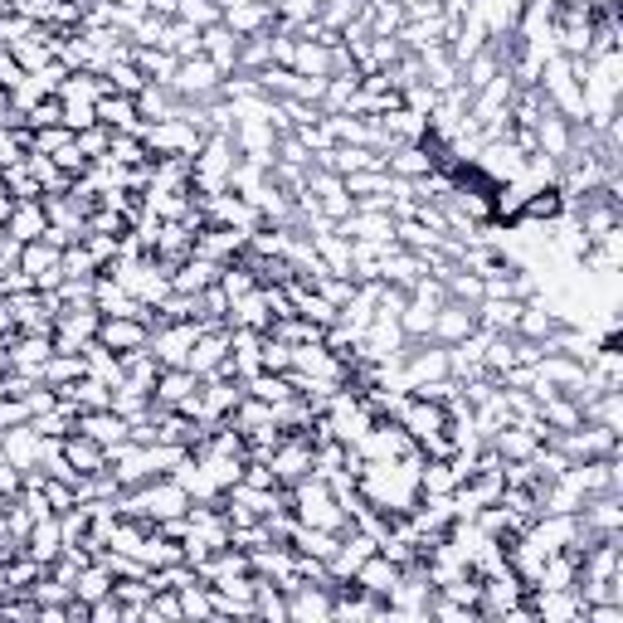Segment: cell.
I'll list each match as a JSON object with an SVG mask.
<instances>
[{
	"label": "cell",
	"mask_w": 623,
	"mask_h": 623,
	"mask_svg": "<svg viewBox=\"0 0 623 623\" xmlns=\"http://www.w3.org/2000/svg\"><path fill=\"white\" fill-rule=\"evenodd\" d=\"M220 69L205 59V54H195V59H181V69L171 78V93L185 98V103H215L220 98Z\"/></svg>",
	"instance_id": "cell-1"
},
{
	"label": "cell",
	"mask_w": 623,
	"mask_h": 623,
	"mask_svg": "<svg viewBox=\"0 0 623 623\" xmlns=\"http://www.w3.org/2000/svg\"><path fill=\"white\" fill-rule=\"evenodd\" d=\"M341 239H366V244H395V215L385 210H351L346 220H336Z\"/></svg>",
	"instance_id": "cell-2"
},
{
	"label": "cell",
	"mask_w": 623,
	"mask_h": 623,
	"mask_svg": "<svg viewBox=\"0 0 623 623\" xmlns=\"http://www.w3.org/2000/svg\"><path fill=\"white\" fill-rule=\"evenodd\" d=\"M93 117L112 127V132H132V137H142L147 132V117L137 112V98H127V93H103L98 103H93Z\"/></svg>",
	"instance_id": "cell-3"
},
{
	"label": "cell",
	"mask_w": 623,
	"mask_h": 623,
	"mask_svg": "<svg viewBox=\"0 0 623 623\" xmlns=\"http://www.w3.org/2000/svg\"><path fill=\"white\" fill-rule=\"evenodd\" d=\"M468 331H477V317L468 302H458V297H448L439 312H434V331H429V341H439V346H453V341H463Z\"/></svg>",
	"instance_id": "cell-4"
},
{
	"label": "cell",
	"mask_w": 623,
	"mask_h": 623,
	"mask_svg": "<svg viewBox=\"0 0 623 623\" xmlns=\"http://www.w3.org/2000/svg\"><path fill=\"white\" fill-rule=\"evenodd\" d=\"M78 434H88V439L103 443V448H117V443H127L132 424H127L117 409H83V414H78Z\"/></svg>",
	"instance_id": "cell-5"
},
{
	"label": "cell",
	"mask_w": 623,
	"mask_h": 623,
	"mask_svg": "<svg viewBox=\"0 0 623 623\" xmlns=\"http://www.w3.org/2000/svg\"><path fill=\"white\" fill-rule=\"evenodd\" d=\"M98 341L108 346V351H137V346H147L151 341V327L147 322H137V317H103V327H98Z\"/></svg>",
	"instance_id": "cell-6"
},
{
	"label": "cell",
	"mask_w": 623,
	"mask_h": 623,
	"mask_svg": "<svg viewBox=\"0 0 623 623\" xmlns=\"http://www.w3.org/2000/svg\"><path fill=\"white\" fill-rule=\"evenodd\" d=\"M44 229H49L44 200H15V210H10V220H5V234H10L15 244H35V239H44Z\"/></svg>",
	"instance_id": "cell-7"
},
{
	"label": "cell",
	"mask_w": 623,
	"mask_h": 623,
	"mask_svg": "<svg viewBox=\"0 0 623 623\" xmlns=\"http://www.w3.org/2000/svg\"><path fill=\"white\" fill-rule=\"evenodd\" d=\"M200 54L220 69V74H234V64H239V35L229 30V25H210V30H200Z\"/></svg>",
	"instance_id": "cell-8"
},
{
	"label": "cell",
	"mask_w": 623,
	"mask_h": 623,
	"mask_svg": "<svg viewBox=\"0 0 623 623\" xmlns=\"http://www.w3.org/2000/svg\"><path fill=\"white\" fill-rule=\"evenodd\" d=\"M0 453L20 468V473H30L39 468V434L35 424H15V429H0Z\"/></svg>",
	"instance_id": "cell-9"
},
{
	"label": "cell",
	"mask_w": 623,
	"mask_h": 623,
	"mask_svg": "<svg viewBox=\"0 0 623 623\" xmlns=\"http://www.w3.org/2000/svg\"><path fill=\"white\" fill-rule=\"evenodd\" d=\"M220 268L224 263H210V258H200V254H190L171 273V293H205V288H215L220 283Z\"/></svg>",
	"instance_id": "cell-10"
},
{
	"label": "cell",
	"mask_w": 623,
	"mask_h": 623,
	"mask_svg": "<svg viewBox=\"0 0 623 623\" xmlns=\"http://www.w3.org/2000/svg\"><path fill=\"white\" fill-rule=\"evenodd\" d=\"M64 458H69V468H74L78 477L103 473V468H108V448L93 443L88 434H69V439H64Z\"/></svg>",
	"instance_id": "cell-11"
},
{
	"label": "cell",
	"mask_w": 623,
	"mask_h": 623,
	"mask_svg": "<svg viewBox=\"0 0 623 623\" xmlns=\"http://www.w3.org/2000/svg\"><path fill=\"white\" fill-rule=\"evenodd\" d=\"M229 327H249V331H268V322H273V312H268V297H263V288H254V293L234 297L229 302V317H224Z\"/></svg>",
	"instance_id": "cell-12"
},
{
	"label": "cell",
	"mask_w": 623,
	"mask_h": 623,
	"mask_svg": "<svg viewBox=\"0 0 623 623\" xmlns=\"http://www.w3.org/2000/svg\"><path fill=\"white\" fill-rule=\"evenodd\" d=\"M132 64H137L151 83H166V88H171V78H176V69H181V59H176L171 49H151V44L132 54Z\"/></svg>",
	"instance_id": "cell-13"
},
{
	"label": "cell",
	"mask_w": 623,
	"mask_h": 623,
	"mask_svg": "<svg viewBox=\"0 0 623 623\" xmlns=\"http://www.w3.org/2000/svg\"><path fill=\"white\" fill-rule=\"evenodd\" d=\"M103 594H112V570L108 565H83L78 570V580H74V599H83V604H98Z\"/></svg>",
	"instance_id": "cell-14"
},
{
	"label": "cell",
	"mask_w": 623,
	"mask_h": 623,
	"mask_svg": "<svg viewBox=\"0 0 623 623\" xmlns=\"http://www.w3.org/2000/svg\"><path fill=\"white\" fill-rule=\"evenodd\" d=\"M78 375H88L83 370V356H64V351H54L44 366H39V385H69V380H78Z\"/></svg>",
	"instance_id": "cell-15"
},
{
	"label": "cell",
	"mask_w": 623,
	"mask_h": 623,
	"mask_svg": "<svg viewBox=\"0 0 623 623\" xmlns=\"http://www.w3.org/2000/svg\"><path fill=\"white\" fill-rule=\"evenodd\" d=\"M443 288H448V297H458V302H468V307H477V302L487 297V283L477 278L473 268H463V263H458V268L443 278Z\"/></svg>",
	"instance_id": "cell-16"
},
{
	"label": "cell",
	"mask_w": 623,
	"mask_h": 623,
	"mask_svg": "<svg viewBox=\"0 0 623 623\" xmlns=\"http://www.w3.org/2000/svg\"><path fill=\"white\" fill-rule=\"evenodd\" d=\"M176 20L195 25V30H210V25H220V5H215V0H181V5H176Z\"/></svg>",
	"instance_id": "cell-17"
},
{
	"label": "cell",
	"mask_w": 623,
	"mask_h": 623,
	"mask_svg": "<svg viewBox=\"0 0 623 623\" xmlns=\"http://www.w3.org/2000/svg\"><path fill=\"white\" fill-rule=\"evenodd\" d=\"M108 142H112V127H103V122H93V127L74 132V147L83 151L88 161H103V156H108Z\"/></svg>",
	"instance_id": "cell-18"
},
{
	"label": "cell",
	"mask_w": 623,
	"mask_h": 623,
	"mask_svg": "<svg viewBox=\"0 0 623 623\" xmlns=\"http://www.w3.org/2000/svg\"><path fill=\"white\" fill-rule=\"evenodd\" d=\"M74 142V132L59 122V127H39V132H30V151H39V156H54L59 147H69Z\"/></svg>",
	"instance_id": "cell-19"
},
{
	"label": "cell",
	"mask_w": 623,
	"mask_h": 623,
	"mask_svg": "<svg viewBox=\"0 0 623 623\" xmlns=\"http://www.w3.org/2000/svg\"><path fill=\"white\" fill-rule=\"evenodd\" d=\"M25 122H30V132H39V127H59V122H64V103H59V98H39L35 108L25 112Z\"/></svg>",
	"instance_id": "cell-20"
},
{
	"label": "cell",
	"mask_w": 623,
	"mask_h": 623,
	"mask_svg": "<svg viewBox=\"0 0 623 623\" xmlns=\"http://www.w3.org/2000/svg\"><path fill=\"white\" fill-rule=\"evenodd\" d=\"M317 293L327 297L331 307H346V302L356 297V278H341V273H327V278L317 283Z\"/></svg>",
	"instance_id": "cell-21"
},
{
	"label": "cell",
	"mask_w": 623,
	"mask_h": 623,
	"mask_svg": "<svg viewBox=\"0 0 623 623\" xmlns=\"http://www.w3.org/2000/svg\"><path fill=\"white\" fill-rule=\"evenodd\" d=\"M15 424H30V404L15 400V395H0V429H15Z\"/></svg>",
	"instance_id": "cell-22"
}]
</instances>
